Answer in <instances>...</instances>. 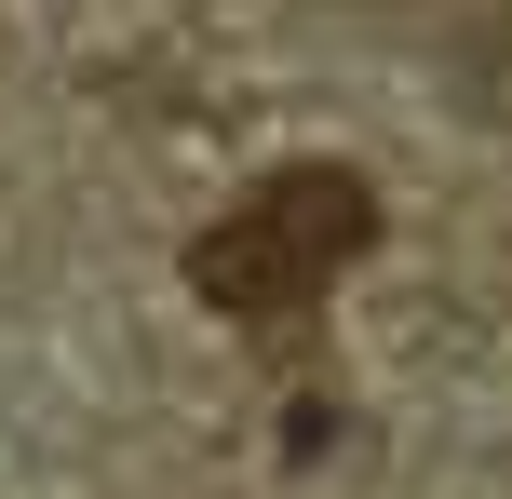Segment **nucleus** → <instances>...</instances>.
Masks as SVG:
<instances>
[{"instance_id": "1", "label": "nucleus", "mask_w": 512, "mask_h": 499, "mask_svg": "<svg viewBox=\"0 0 512 499\" xmlns=\"http://www.w3.org/2000/svg\"><path fill=\"white\" fill-rule=\"evenodd\" d=\"M364 243H378V189H364L351 162H283V176H256L243 203L189 243V297L230 311V324H283V311H310Z\"/></svg>"}]
</instances>
